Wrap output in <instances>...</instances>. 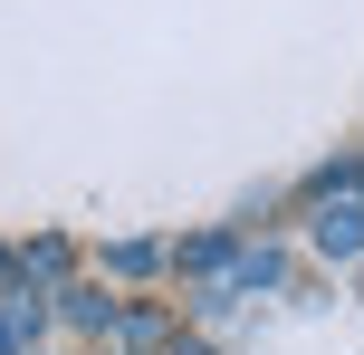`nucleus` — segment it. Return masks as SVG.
Wrapping results in <instances>:
<instances>
[{"mask_svg": "<svg viewBox=\"0 0 364 355\" xmlns=\"http://www.w3.org/2000/svg\"><path fill=\"white\" fill-rule=\"evenodd\" d=\"M38 327H48V298L19 279V288H10V307H0V355H29V346H38Z\"/></svg>", "mask_w": 364, "mask_h": 355, "instance_id": "1", "label": "nucleus"}, {"mask_svg": "<svg viewBox=\"0 0 364 355\" xmlns=\"http://www.w3.org/2000/svg\"><path fill=\"white\" fill-rule=\"evenodd\" d=\"M316 250H326V260H355L364 250V202H326L316 211Z\"/></svg>", "mask_w": 364, "mask_h": 355, "instance_id": "2", "label": "nucleus"}, {"mask_svg": "<svg viewBox=\"0 0 364 355\" xmlns=\"http://www.w3.org/2000/svg\"><path fill=\"white\" fill-rule=\"evenodd\" d=\"M68 327H87V337H115V298H96V288H68Z\"/></svg>", "mask_w": 364, "mask_h": 355, "instance_id": "3", "label": "nucleus"}, {"mask_svg": "<svg viewBox=\"0 0 364 355\" xmlns=\"http://www.w3.org/2000/svg\"><path fill=\"white\" fill-rule=\"evenodd\" d=\"M164 337V307H115V346H154Z\"/></svg>", "mask_w": 364, "mask_h": 355, "instance_id": "4", "label": "nucleus"}, {"mask_svg": "<svg viewBox=\"0 0 364 355\" xmlns=\"http://www.w3.org/2000/svg\"><path fill=\"white\" fill-rule=\"evenodd\" d=\"M106 269H115V279H144V269H164V250H154V240H115Z\"/></svg>", "mask_w": 364, "mask_h": 355, "instance_id": "5", "label": "nucleus"}, {"mask_svg": "<svg viewBox=\"0 0 364 355\" xmlns=\"http://www.w3.org/2000/svg\"><path fill=\"white\" fill-rule=\"evenodd\" d=\"M164 355H211V346H192V337H173V346H164Z\"/></svg>", "mask_w": 364, "mask_h": 355, "instance_id": "6", "label": "nucleus"}]
</instances>
